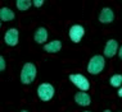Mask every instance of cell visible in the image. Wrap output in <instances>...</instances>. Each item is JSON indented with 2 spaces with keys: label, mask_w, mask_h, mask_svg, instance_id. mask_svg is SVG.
Returning <instances> with one entry per match:
<instances>
[{
  "label": "cell",
  "mask_w": 122,
  "mask_h": 112,
  "mask_svg": "<svg viewBox=\"0 0 122 112\" xmlns=\"http://www.w3.org/2000/svg\"><path fill=\"white\" fill-rule=\"evenodd\" d=\"M36 74H37V69H36V65L34 62H26L22 68L21 71V82L22 84H31L35 82L36 79Z\"/></svg>",
  "instance_id": "obj_1"
},
{
  "label": "cell",
  "mask_w": 122,
  "mask_h": 112,
  "mask_svg": "<svg viewBox=\"0 0 122 112\" xmlns=\"http://www.w3.org/2000/svg\"><path fill=\"white\" fill-rule=\"evenodd\" d=\"M104 66H105L104 56L94 55L87 64V71H89V74H91V75H98L104 70Z\"/></svg>",
  "instance_id": "obj_2"
},
{
  "label": "cell",
  "mask_w": 122,
  "mask_h": 112,
  "mask_svg": "<svg viewBox=\"0 0 122 112\" xmlns=\"http://www.w3.org/2000/svg\"><path fill=\"white\" fill-rule=\"evenodd\" d=\"M55 89L50 83H41L37 87V97L40 98L42 102H48L54 97Z\"/></svg>",
  "instance_id": "obj_3"
},
{
  "label": "cell",
  "mask_w": 122,
  "mask_h": 112,
  "mask_svg": "<svg viewBox=\"0 0 122 112\" xmlns=\"http://www.w3.org/2000/svg\"><path fill=\"white\" fill-rule=\"evenodd\" d=\"M70 80L75 87H77L81 92H86L90 89V82L82 74H70Z\"/></svg>",
  "instance_id": "obj_4"
},
{
  "label": "cell",
  "mask_w": 122,
  "mask_h": 112,
  "mask_svg": "<svg viewBox=\"0 0 122 112\" xmlns=\"http://www.w3.org/2000/svg\"><path fill=\"white\" fill-rule=\"evenodd\" d=\"M68 36H70V38H71L72 42L78 43V42L82 39V37L85 36V28L82 27L81 24H73V26H71L70 31H68Z\"/></svg>",
  "instance_id": "obj_5"
},
{
  "label": "cell",
  "mask_w": 122,
  "mask_h": 112,
  "mask_svg": "<svg viewBox=\"0 0 122 112\" xmlns=\"http://www.w3.org/2000/svg\"><path fill=\"white\" fill-rule=\"evenodd\" d=\"M18 41H19L18 29L17 28H9L4 34V42L8 46H10V47H14V46L18 45Z\"/></svg>",
  "instance_id": "obj_6"
},
{
  "label": "cell",
  "mask_w": 122,
  "mask_h": 112,
  "mask_svg": "<svg viewBox=\"0 0 122 112\" xmlns=\"http://www.w3.org/2000/svg\"><path fill=\"white\" fill-rule=\"evenodd\" d=\"M120 50V46H118V42L116 39H108L107 43H105L104 47V56L105 57H113L114 55Z\"/></svg>",
  "instance_id": "obj_7"
},
{
  "label": "cell",
  "mask_w": 122,
  "mask_h": 112,
  "mask_svg": "<svg viewBox=\"0 0 122 112\" xmlns=\"http://www.w3.org/2000/svg\"><path fill=\"white\" fill-rule=\"evenodd\" d=\"M99 22L103 23V24H109L114 21V12L111 8H103L99 13Z\"/></svg>",
  "instance_id": "obj_8"
},
{
  "label": "cell",
  "mask_w": 122,
  "mask_h": 112,
  "mask_svg": "<svg viewBox=\"0 0 122 112\" xmlns=\"http://www.w3.org/2000/svg\"><path fill=\"white\" fill-rule=\"evenodd\" d=\"M75 102L78 104V106L86 107L91 103V97L86 93V92H81L80 90V92H77V93L75 94Z\"/></svg>",
  "instance_id": "obj_9"
},
{
  "label": "cell",
  "mask_w": 122,
  "mask_h": 112,
  "mask_svg": "<svg viewBox=\"0 0 122 112\" xmlns=\"http://www.w3.org/2000/svg\"><path fill=\"white\" fill-rule=\"evenodd\" d=\"M48 36H49V33H48L46 28L39 27L34 33V39H35V42H37V43H45L46 39H48Z\"/></svg>",
  "instance_id": "obj_10"
},
{
  "label": "cell",
  "mask_w": 122,
  "mask_h": 112,
  "mask_svg": "<svg viewBox=\"0 0 122 112\" xmlns=\"http://www.w3.org/2000/svg\"><path fill=\"white\" fill-rule=\"evenodd\" d=\"M61 48H62V42L59 39H53V41L44 45V50L49 54H55V52L61 51Z\"/></svg>",
  "instance_id": "obj_11"
},
{
  "label": "cell",
  "mask_w": 122,
  "mask_h": 112,
  "mask_svg": "<svg viewBox=\"0 0 122 112\" xmlns=\"http://www.w3.org/2000/svg\"><path fill=\"white\" fill-rule=\"evenodd\" d=\"M14 18H15V14L10 8L3 6L0 9V19H1V22H9V21H13Z\"/></svg>",
  "instance_id": "obj_12"
},
{
  "label": "cell",
  "mask_w": 122,
  "mask_h": 112,
  "mask_svg": "<svg viewBox=\"0 0 122 112\" xmlns=\"http://www.w3.org/2000/svg\"><path fill=\"white\" fill-rule=\"evenodd\" d=\"M31 5H34V3H32L31 0H17V1H15V6H17V9L21 12H25V10H27V9H30Z\"/></svg>",
  "instance_id": "obj_13"
},
{
  "label": "cell",
  "mask_w": 122,
  "mask_h": 112,
  "mask_svg": "<svg viewBox=\"0 0 122 112\" xmlns=\"http://www.w3.org/2000/svg\"><path fill=\"white\" fill-rule=\"evenodd\" d=\"M109 83L112 87H121V84H122V75L121 74H114V75H112L111 79H109Z\"/></svg>",
  "instance_id": "obj_14"
},
{
  "label": "cell",
  "mask_w": 122,
  "mask_h": 112,
  "mask_svg": "<svg viewBox=\"0 0 122 112\" xmlns=\"http://www.w3.org/2000/svg\"><path fill=\"white\" fill-rule=\"evenodd\" d=\"M5 68H6L5 59H4V56H0V71H4Z\"/></svg>",
  "instance_id": "obj_15"
},
{
  "label": "cell",
  "mask_w": 122,
  "mask_h": 112,
  "mask_svg": "<svg viewBox=\"0 0 122 112\" xmlns=\"http://www.w3.org/2000/svg\"><path fill=\"white\" fill-rule=\"evenodd\" d=\"M34 5L36 6V8H40V6H42V4H44V1L42 0H34Z\"/></svg>",
  "instance_id": "obj_16"
},
{
  "label": "cell",
  "mask_w": 122,
  "mask_h": 112,
  "mask_svg": "<svg viewBox=\"0 0 122 112\" xmlns=\"http://www.w3.org/2000/svg\"><path fill=\"white\" fill-rule=\"evenodd\" d=\"M118 56H120V59L122 60V46H120V50H118Z\"/></svg>",
  "instance_id": "obj_17"
},
{
  "label": "cell",
  "mask_w": 122,
  "mask_h": 112,
  "mask_svg": "<svg viewBox=\"0 0 122 112\" xmlns=\"http://www.w3.org/2000/svg\"><path fill=\"white\" fill-rule=\"evenodd\" d=\"M117 94H118V97H121V98H122V87H120V89H118Z\"/></svg>",
  "instance_id": "obj_18"
},
{
  "label": "cell",
  "mask_w": 122,
  "mask_h": 112,
  "mask_svg": "<svg viewBox=\"0 0 122 112\" xmlns=\"http://www.w3.org/2000/svg\"><path fill=\"white\" fill-rule=\"evenodd\" d=\"M19 112H28L27 110H22V111H19Z\"/></svg>",
  "instance_id": "obj_19"
},
{
  "label": "cell",
  "mask_w": 122,
  "mask_h": 112,
  "mask_svg": "<svg viewBox=\"0 0 122 112\" xmlns=\"http://www.w3.org/2000/svg\"><path fill=\"white\" fill-rule=\"evenodd\" d=\"M103 112H111L109 110H105V111H103Z\"/></svg>",
  "instance_id": "obj_20"
},
{
  "label": "cell",
  "mask_w": 122,
  "mask_h": 112,
  "mask_svg": "<svg viewBox=\"0 0 122 112\" xmlns=\"http://www.w3.org/2000/svg\"><path fill=\"white\" fill-rule=\"evenodd\" d=\"M84 112H90V111H84Z\"/></svg>",
  "instance_id": "obj_21"
}]
</instances>
